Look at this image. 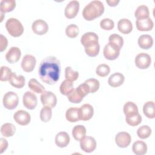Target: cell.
Segmentation results:
<instances>
[{
	"mask_svg": "<svg viewBox=\"0 0 155 155\" xmlns=\"http://www.w3.org/2000/svg\"><path fill=\"white\" fill-rule=\"evenodd\" d=\"M38 74L40 79L48 85L54 84L59 79L61 74V64L54 56H48L40 63Z\"/></svg>",
	"mask_w": 155,
	"mask_h": 155,
	"instance_id": "obj_1",
	"label": "cell"
},
{
	"mask_svg": "<svg viewBox=\"0 0 155 155\" xmlns=\"http://www.w3.org/2000/svg\"><path fill=\"white\" fill-rule=\"evenodd\" d=\"M104 12V6L100 1H92L83 9L82 16L85 20L92 21L101 16Z\"/></svg>",
	"mask_w": 155,
	"mask_h": 155,
	"instance_id": "obj_2",
	"label": "cell"
},
{
	"mask_svg": "<svg viewBox=\"0 0 155 155\" xmlns=\"http://www.w3.org/2000/svg\"><path fill=\"white\" fill-rule=\"evenodd\" d=\"M89 92V90L85 83L80 84L76 88L73 90L67 96L68 101L74 104L80 103L84 97L87 95Z\"/></svg>",
	"mask_w": 155,
	"mask_h": 155,
	"instance_id": "obj_3",
	"label": "cell"
},
{
	"mask_svg": "<svg viewBox=\"0 0 155 155\" xmlns=\"http://www.w3.org/2000/svg\"><path fill=\"white\" fill-rule=\"evenodd\" d=\"M5 27L8 33L13 37H19L24 32V27L21 22L16 18H10L5 23Z\"/></svg>",
	"mask_w": 155,
	"mask_h": 155,
	"instance_id": "obj_4",
	"label": "cell"
},
{
	"mask_svg": "<svg viewBox=\"0 0 155 155\" xmlns=\"http://www.w3.org/2000/svg\"><path fill=\"white\" fill-rule=\"evenodd\" d=\"M2 103L5 108L8 110L15 109L19 103V99L17 94L13 91H8L6 93L3 97Z\"/></svg>",
	"mask_w": 155,
	"mask_h": 155,
	"instance_id": "obj_5",
	"label": "cell"
},
{
	"mask_svg": "<svg viewBox=\"0 0 155 155\" xmlns=\"http://www.w3.org/2000/svg\"><path fill=\"white\" fill-rule=\"evenodd\" d=\"M120 50V48L116 45L108 42L104 48V56L108 60H115L119 56Z\"/></svg>",
	"mask_w": 155,
	"mask_h": 155,
	"instance_id": "obj_6",
	"label": "cell"
},
{
	"mask_svg": "<svg viewBox=\"0 0 155 155\" xmlns=\"http://www.w3.org/2000/svg\"><path fill=\"white\" fill-rule=\"evenodd\" d=\"M41 101L44 106L53 108L57 104V98L51 91H45L41 95Z\"/></svg>",
	"mask_w": 155,
	"mask_h": 155,
	"instance_id": "obj_7",
	"label": "cell"
},
{
	"mask_svg": "<svg viewBox=\"0 0 155 155\" xmlns=\"http://www.w3.org/2000/svg\"><path fill=\"white\" fill-rule=\"evenodd\" d=\"M136 66L140 69H146L151 63V58L149 54L145 53L138 54L134 59Z\"/></svg>",
	"mask_w": 155,
	"mask_h": 155,
	"instance_id": "obj_8",
	"label": "cell"
},
{
	"mask_svg": "<svg viewBox=\"0 0 155 155\" xmlns=\"http://www.w3.org/2000/svg\"><path fill=\"white\" fill-rule=\"evenodd\" d=\"M81 148L85 153H91L96 148V142L91 136H85L80 140Z\"/></svg>",
	"mask_w": 155,
	"mask_h": 155,
	"instance_id": "obj_9",
	"label": "cell"
},
{
	"mask_svg": "<svg viewBox=\"0 0 155 155\" xmlns=\"http://www.w3.org/2000/svg\"><path fill=\"white\" fill-rule=\"evenodd\" d=\"M22 102L25 108L29 110H33L36 108L38 104L37 97L33 93L26 91L23 95Z\"/></svg>",
	"mask_w": 155,
	"mask_h": 155,
	"instance_id": "obj_10",
	"label": "cell"
},
{
	"mask_svg": "<svg viewBox=\"0 0 155 155\" xmlns=\"http://www.w3.org/2000/svg\"><path fill=\"white\" fill-rule=\"evenodd\" d=\"M79 10V2L78 1H70L65 7L64 14L67 18L72 19L76 17Z\"/></svg>",
	"mask_w": 155,
	"mask_h": 155,
	"instance_id": "obj_11",
	"label": "cell"
},
{
	"mask_svg": "<svg viewBox=\"0 0 155 155\" xmlns=\"http://www.w3.org/2000/svg\"><path fill=\"white\" fill-rule=\"evenodd\" d=\"M131 137L130 134L125 131L118 133L115 137V142L116 145L120 148H126L131 143Z\"/></svg>",
	"mask_w": 155,
	"mask_h": 155,
	"instance_id": "obj_12",
	"label": "cell"
},
{
	"mask_svg": "<svg viewBox=\"0 0 155 155\" xmlns=\"http://www.w3.org/2000/svg\"><path fill=\"white\" fill-rule=\"evenodd\" d=\"M36 60L35 56L31 54L25 55L21 62V68L25 72L32 71L36 65Z\"/></svg>",
	"mask_w": 155,
	"mask_h": 155,
	"instance_id": "obj_13",
	"label": "cell"
},
{
	"mask_svg": "<svg viewBox=\"0 0 155 155\" xmlns=\"http://www.w3.org/2000/svg\"><path fill=\"white\" fill-rule=\"evenodd\" d=\"M33 31L38 35H45L48 30L47 23L42 19H37L35 21L31 26Z\"/></svg>",
	"mask_w": 155,
	"mask_h": 155,
	"instance_id": "obj_14",
	"label": "cell"
},
{
	"mask_svg": "<svg viewBox=\"0 0 155 155\" xmlns=\"http://www.w3.org/2000/svg\"><path fill=\"white\" fill-rule=\"evenodd\" d=\"M15 121L20 125H26L30 122L31 117L30 114L25 110H18L13 116Z\"/></svg>",
	"mask_w": 155,
	"mask_h": 155,
	"instance_id": "obj_15",
	"label": "cell"
},
{
	"mask_svg": "<svg viewBox=\"0 0 155 155\" xmlns=\"http://www.w3.org/2000/svg\"><path fill=\"white\" fill-rule=\"evenodd\" d=\"M94 110L89 104H85L79 108L80 120L86 121L90 120L93 116Z\"/></svg>",
	"mask_w": 155,
	"mask_h": 155,
	"instance_id": "obj_16",
	"label": "cell"
},
{
	"mask_svg": "<svg viewBox=\"0 0 155 155\" xmlns=\"http://www.w3.org/2000/svg\"><path fill=\"white\" fill-rule=\"evenodd\" d=\"M136 28L139 31H150L154 27V23L150 18L137 19L136 22Z\"/></svg>",
	"mask_w": 155,
	"mask_h": 155,
	"instance_id": "obj_17",
	"label": "cell"
},
{
	"mask_svg": "<svg viewBox=\"0 0 155 155\" xmlns=\"http://www.w3.org/2000/svg\"><path fill=\"white\" fill-rule=\"evenodd\" d=\"M21 56V51L18 47H11L5 54L6 60L10 64L17 62Z\"/></svg>",
	"mask_w": 155,
	"mask_h": 155,
	"instance_id": "obj_18",
	"label": "cell"
},
{
	"mask_svg": "<svg viewBox=\"0 0 155 155\" xmlns=\"http://www.w3.org/2000/svg\"><path fill=\"white\" fill-rule=\"evenodd\" d=\"M70 140V138L67 133L61 131L58 133L55 137V143L56 145L60 148L67 147Z\"/></svg>",
	"mask_w": 155,
	"mask_h": 155,
	"instance_id": "obj_19",
	"label": "cell"
},
{
	"mask_svg": "<svg viewBox=\"0 0 155 155\" xmlns=\"http://www.w3.org/2000/svg\"><path fill=\"white\" fill-rule=\"evenodd\" d=\"M125 77L120 73H114L112 74L108 78V83L111 87H118L120 86L124 82Z\"/></svg>",
	"mask_w": 155,
	"mask_h": 155,
	"instance_id": "obj_20",
	"label": "cell"
},
{
	"mask_svg": "<svg viewBox=\"0 0 155 155\" xmlns=\"http://www.w3.org/2000/svg\"><path fill=\"white\" fill-rule=\"evenodd\" d=\"M99 38L97 34L94 32H87L84 33L81 39L82 45L85 47L90 44L98 42Z\"/></svg>",
	"mask_w": 155,
	"mask_h": 155,
	"instance_id": "obj_21",
	"label": "cell"
},
{
	"mask_svg": "<svg viewBox=\"0 0 155 155\" xmlns=\"http://www.w3.org/2000/svg\"><path fill=\"white\" fill-rule=\"evenodd\" d=\"M117 28L123 34H129L133 30V25L129 19L123 18L118 21Z\"/></svg>",
	"mask_w": 155,
	"mask_h": 155,
	"instance_id": "obj_22",
	"label": "cell"
},
{
	"mask_svg": "<svg viewBox=\"0 0 155 155\" xmlns=\"http://www.w3.org/2000/svg\"><path fill=\"white\" fill-rule=\"evenodd\" d=\"M139 46L145 50L150 48L153 44V39L149 35H142L138 38Z\"/></svg>",
	"mask_w": 155,
	"mask_h": 155,
	"instance_id": "obj_23",
	"label": "cell"
},
{
	"mask_svg": "<svg viewBox=\"0 0 155 155\" xmlns=\"http://www.w3.org/2000/svg\"><path fill=\"white\" fill-rule=\"evenodd\" d=\"M65 117L70 122H76L80 120L79 108L76 107H71L68 108L65 113Z\"/></svg>",
	"mask_w": 155,
	"mask_h": 155,
	"instance_id": "obj_24",
	"label": "cell"
},
{
	"mask_svg": "<svg viewBox=\"0 0 155 155\" xmlns=\"http://www.w3.org/2000/svg\"><path fill=\"white\" fill-rule=\"evenodd\" d=\"M9 82L13 87L17 88H21L25 85V79L22 75L17 76L15 73H13Z\"/></svg>",
	"mask_w": 155,
	"mask_h": 155,
	"instance_id": "obj_25",
	"label": "cell"
},
{
	"mask_svg": "<svg viewBox=\"0 0 155 155\" xmlns=\"http://www.w3.org/2000/svg\"><path fill=\"white\" fill-rule=\"evenodd\" d=\"M132 150L136 155H143L147 152V144L142 140H137L134 142Z\"/></svg>",
	"mask_w": 155,
	"mask_h": 155,
	"instance_id": "obj_26",
	"label": "cell"
},
{
	"mask_svg": "<svg viewBox=\"0 0 155 155\" xmlns=\"http://www.w3.org/2000/svg\"><path fill=\"white\" fill-rule=\"evenodd\" d=\"M143 114L148 118L154 119L155 117V104L153 101H148L143 107Z\"/></svg>",
	"mask_w": 155,
	"mask_h": 155,
	"instance_id": "obj_27",
	"label": "cell"
},
{
	"mask_svg": "<svg viewBox=\"0 0 155 155\" xmlns=\"http://www.w3.org/2000/svg\"><path fill=\"white\" fill-rule=\"evenodd\" d=\"M16 131L15 126L11 123L4 124L1 127V134L6 137H9L15 134Z\"/></svg>",
	"mask_w": 155,
	"mask_h": 155,
	"instance_id": "obj_28",
	"label": "cell"
},
{
	"mask_svg": "<svg viewBox=\"0 0 155 155\" xmlns=\"http://www.w3.org/2000/svg\"><path fill=\"white\" fill-rule=\"evenodd\" d=\"M86 134V129L84 126L81 125H76L72 130V135L74 139L76 140L80 141L82 139Z\"/></svg>",
	"mask_w": 155,
	"mask_h": 155,
	"instance_id": "obj_29",
	"label": "cell"
},
{
	"mask_svg": "<svg viewBox=\"0 0 155 155\" xmlns=\"http://www.w3.org/2000/svg\"><path fill=\"white\" fill-rule=\"evenodd\" d=\"M126 122L131 126H137L142 122V117L138 113H135L125 116Z\"/></svg>",
	"mask_w": 155,
	"mask_h": 155,
	"instance_id": "obj_30",
	"label": "cell"
},
{
	"mask_svg": "<svg viewBox=\"0 0 155 155\" xmlns=\"http://www.w3.org/2000/svg\"><path fill=\"white\" fill-rule=\"evenodd\" d=\"M1 12L5 13L12 12L16 7V1L14 0H2L1 1Z\"/></svg>",
	"mask_w": 155,
	"mask_h": 155,
	"instance_id": "obj_31",
	"label": "cell"
},
{
	"mask_svg": "<svg viewBox=\"0 0 155 155\" xmlns=\"http://www.w3.org/2000/svg\"><path fill=\"white\" fill-rule=\"evenodd\" d=\"M85 48V51L86 54L90 57L96 56L100 50V45L99 42H95L88 45H87Z\"/></svg>",
	"mask_w": 155,
	"mask_h": 155,
	"instance_id": "obj_32",
	"label": "cell"
},
{
	"mask_svg": "<svg viewBox=\"0 0 155 155\" xmlns=\"http://www.w3.org/2000/svg\"><path fill=\"white\" fill-rule=\"evenodd\" d=\"M149 9L148 7L145 5H139L134 12V16L137 19L149 18Z\"/></svg>",
	"mask_w": 155,
	"mask_h": 155,
	"instance_id": "obj_33",
	"label": "cell"
},
{
	"mask_svg": "<svg viewBox=\"0 0 155 155\" xmlns=\"http://www.w3.org/2000/svg\"><path fill=\"white\" fill-rule=\"evenodd\" d=\"M28 87L35 93H42L45 91L44 87L40 84L36 79H31L28 83Z\"/></svg>",
	"mask_w": 155,
	"mask_h": 155,
	"instance_id": "obj_34",
	"label": "cell"
},
{
	"mask_svg": "<svg viewBox=\"0 0 155 155\" xmlns=\"http://www.w3.org/2000/svg\"><path fill=\"white\" fill-rule=\"evenodd\" d=\"M74 89L73 83L70 81L65 79L60 85V92L62 94L68 96Z\"/></svg>",
	"mask_w": 155,
	"mask_h": 155,
	"instance_id": "obj_35",
	"label": "cell"
},
{
	"mask_svg": "<svg viewBox=\"0 0 155 155\" xmlns=\"http://www.w3.org/2000/svg\"><path fill=\"white\" fill-rule=\"evenodd\" d=\"M84 83L87 85L90 93H94L97 91L99 88V82L97 79L94 78H90L86 80Z\"/></svg>",
	"mask_w": 155,
	"mask_h": 155,
	"instance_id": "obj_36",
	"label": "cell"
},
{
	"mask_svg": "<svg viewBox=\"0 0 155 155\" xmlns=\"http://www.w3.org/2000/svg\"><path fill=\"white\" fill-rule=\"evenodd\" d=\"M151 134V129L148 125H142L137 130V134L140 139H144L149 137Z\"/></svg>",
	"mask_w": 155,
	"mask_h": 155,
	"instance_id": "obj_37",
	"label": "cell"
},
{
	"mask_svg": "<svg viewBox=\"0 0 155 155\" xmlns=\"http://www.w3.org/2000/svg\"><path fill=\"white\" fill-rule=\"evenodd\" d=\"M123 110L125 116L139 112L137 105L134 102L130 101H128L124 104Z\"/></svg>",
	"mask_w": 155,
	"mask_h": 155,
	"instance_id": "obj_38",
	"label": "cell"
},
{
	"mask_svg": "<svg viewBox=\"0 0 155 155\" xmlns=\"http://www.w3.org/2000/svg\"><path fill=\"white\" fill-rule=\"evenodd\" d=\"M65 79L71 82H73L78 79L79 73L77 71H74L71 67H67L65 69Z\"/></svg>",
	"mask_w": 155,
	"mask_h": 155,
	"instance_id": "obj_39",
	"label": "cell"
},
{
	"mask_svg": "<svg viewBox=\"0 0 155 155\" xmlns=\"http://www.w3.org/2000/svg\"><path fill=\"white\" fill-rule=\"evenodd\" d=\"M52 116L51 108L44 106L41 110L40 112V119L42 122H48Z\"/></svg>",
	"mask_w": 155,
	"mask_h": 155,
	"instance_id": "obj_40",
	"label": "cell"
},
{
	"mask_svg": "<svg viewBox=\"0 0 155 155\" xmlns=\"http://www.w3.org/2000/svg\"><path fill=\"white\" fill-rule=\"evenodd\" d=\"M79 28L75 24L68 25L65 29L66 35L70 38H74L79 35Z\"/></svg>",
	"mask_w": 155,
	"mask_h": 155,
	"instance_id": "obj_41",
	"label": "cell"
},
{
	"mask_svg": "<svg viewBox=\"0 0 155 155\" xmlns=\"http://www.w3.org/2000/svg\"><path fill=\"white\" fill-rule=\"evenodd\" d=\"M110 72V67L105 64H102L99 65L96 70V74L101 77L107 76Z\"/></svg>",
	"mask_w": 155,
	"mask_h": 155,
	"instance_id": "obj_42",
	"label": "cell"
},
{
	"mask_svg": "<svg viewBox=\"0 0 155 155\" xmlns=\"http://www.w3.org/2000/svg\"><path fill=\"white\" fill-rule=\"evenodd\" d=\"M109 42L113 43L115 45H116L119 48L121 49V48L123 46L124 44V39L122 36L117 34H112L109 36L108 38Z\"/></svg>",
	"mask_w": 155,
	"mask_h": 155,
	"instance_id": "obj_43",
	"label": "cell"
},
{
	"mask_svg": "<svg viewBox=\"0 0 155 155\" xmlns=\"http://www.w3.org/2000/svg\"><path fill=\"white\" fill-rule=\"evenodd\" d=\"M13 72L12 70L6 66H2L1 68V81H9Z\"/></svg>",
	"mask_w": 155,
	"mask_h": 155,
	"instance_id": "obj_44",
	"label": "cell"
},
{
	"mask_svg": "<svg viewBox=\"0 0 155 155\" xmlns=\"http://www.w3.org/2000/svg\"><path fill=\"white\" fill-rule=\"evenodd\" d=\"M100 27L105 30H111L114 27V21L109 18H104L100 22Z\"/></svg>",
	"mask_w": 155,
	"mask_h": 155,
	"instance_id": "obj_45",
	"label": "cell"
},
{
	"mask_svg": "<svg viewBox=\"0 0 155 155\" xmlns=\"http://www.w3.org/2000/svg\"><path fill=\"white\" fill-rule=\"evenodd\" d=\"M0 44H1V48L0 51L2 52L4 50H5L7 47L8 45V41L4 35H1V39H0Z\"/></svg>",
	"mask_w": 155,
	"mask_h": 155,
	"instance_id": "obj_46",
	"label": "cell"
},
{
	"mask_svg": "<svg viewBox=\"0 0 155 155\" xmlns=\"http://www.w3.org/2000/svg\"><path fill=\"white\" fill-rule=\"evenodd\" d=\"M0 153L2 154L8 147V142L7 140L4 138H1L0 139Z\"/></svg>",
	"mask_w": 155,
	"mask_h": 155,
	"instance_id": "obj_47",
	"label": "cell"
},
{
	"mask_svg": "<svg viewBox=\"0 0 155 155\" xmlns=\"http://www.w3.org/2000/svg\"><path fill=\"white\" fill-rule=\"evenodd\" d=\"M106 2L108 4L109 6L111 7H115L116 6L118 3L119 2V0H110V1H106Z\"/></svg>",
	"mask_w": 155,
	"mask_h": 155,
	"instance_id": "obj_48",
	"label": "cell"
}]
</instances>
